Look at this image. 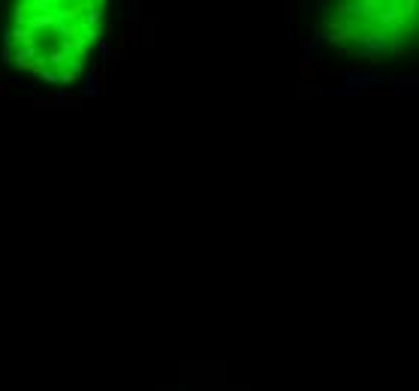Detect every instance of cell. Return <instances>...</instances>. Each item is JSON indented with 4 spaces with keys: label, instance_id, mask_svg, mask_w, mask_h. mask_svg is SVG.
Listing matches in <instances>:
<instances>
[{
    "label": "cell",
    "instance_id": "obj_1",
    "mask_svg": "<svg viewBox=\"0 0 419 391\" xmlns=\"http://www.w3.org/2000/svg\"><path fill=\"white\" fill-rule=\"evenodd\" d=\"M106 3L94 0H27L6 21V58L42 81L69 84L88 66L100 42Z\"/></svg>",
    "mask_w": 419,
    "mask_h": 391
},
{
    "label": "cell",
    "instance_id": "obj_2",
    "mask_svg": "<svg viewBox=\"0 0 419 391\" xmlns=\"http://www.w3.org/2000/svg\"><path fill=\"white\" fill-rule=\"evenodd\" d=\"M326 39L353 55L407 51L416 37V3H338L326 15Z\"/></svg>",
    "mask_w": 419,
    "mask_h": 391
}]
</instances>
